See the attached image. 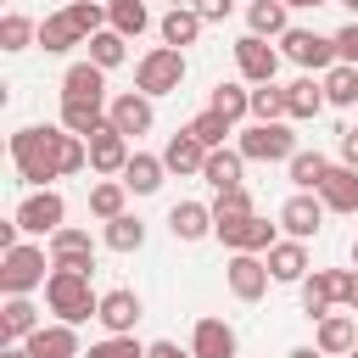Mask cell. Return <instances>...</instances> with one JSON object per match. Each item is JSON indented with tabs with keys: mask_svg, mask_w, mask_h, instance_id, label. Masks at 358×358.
<instances>
[{
	"mask_svg": "<svg viewBox=\"0 0 358 358\" xmlns=\"http://www.w3.org/2000/svg\"><path fill=\"white\" fill-rule=\"evenodd\" d=\"M11 162L34 190H45L50 179H62V129H50V123L17 129L11 134Z\"/></svg>",
	"mask_w": 358,
	"mask_h": 358,
	"instance_id": "obj_1",
	"label": "cell"
},
{
	"mask_svg": "<svg viewBox=\"0 0 358 358\" xmlns=\"http://www.w3.org/2000/svg\"><path fill=\"white\" fill-rule=\"evenodd\" d=\"M45 308H50L62 324H84V319L101 313V296H95V285H90L84 268H50V280H45Z\"/></svg>",
	"mask_w": 358,
	"mask_h": 358,
	"instance_id": "obj_2",
	"label": "cell"
},
{
	"mask_svg": "<svg viewBox=\"0 0 358 358\" xmlns=\"http://www.w3.org/2000/svg\"><path fill=\"white\" fill-rule=\"evenodd\" d=\"M50 280V246H34V241H17L0 252V291L6 296H28Z\"/></svg>",
	"mask_w": 358,
	"mask_h": 358,
	"instance_id": "obj_3",
	"label": "cell"
},
{
	"mask_svg": "<svg viewBox=\"0 0 358 358\" xmlns=\"http://www.w3.org/2000/svg\"><path fill=\"white\" fill-rule=\"evenodd\" d=\"M179 84H185V50L151 45V50L134 62V90H145L151 101H157V95H179Z\"/></svg>",
	"mask_w": 358,
	"mask_h": 358,
	"instance_id": "obj_4",
	"label": "cell"
},
{
	"mask_svg": "<svg viewBox=\"0 0 358 358\" xmlns=\"http://www.w3.org/2000/svg\"><path fill=\"white\" fill-rule=\"evenodd\" d=\"M280 56L296 62L302 73H324V67L341 62L336 56V34H313V28H285L280 34Z\"/></svg>",
	"mask_w": 358,
	"mask_h": 358,
	"instance_id": "obj_5",
	"label": "cell"
},
{
	"mask_svg": "<svg viewBox=\"0 0 358 358\" xmlns=\"http://www.w3.org/2000/svg\"><path fill=\"white\" fill-rule=\"evenodd\" d=\"M224 285H229L235 302H263L268 285H274L268 257H263V252H229V263H224Z\"/></svg>",
	"mask_w": 358,
	"mask_h": 358,
	"instance_id": "obj_6",
	"label": "cell"
},
{
	"mask_svg": "<svg viewBox=\"0 0 358 358\" xmlns=\"http://www.w3.org/2000/svg\"><path fill=\"white\" fill-rule=\"evenodd\" d=\"M235 145H241L246 162H291L296 157V134L285 123H246Z\"/></svg>",
	"mask_w": 358,
	"mask_h": 358,
	"instance_id": "obj_7",
	"label": "cell"
},
{
	"mask_svg": "<svg viewBox=\"0 0 358 358\" xmlns=\"http://www.w3.org/2000/svg\"><path fill=\"white\" fill-rule=\"evenodd\" d=\"M11 218L22 224V235H56V229L67 224V201H62V190L45 185V190H28Z\"/></svg>",
	"mask_w": 358,
	"mask_h": 358,
	"instance_id": "obj_8",
	"label": "cell"
},
{
	"mask_svg": "<svg viewBox=\"0 0 358 358\" xmlns=\"http://www.w3.org/2000/svg\"><path fill=\"white\" fill-rule=\"evenodd\" d=\"M213 235L229 246V252H268L280 235L263 213H241V218H213Z\"/></svg>",
	"mask_w": 358,
	"mask_h": 358,
	"instance_id": "obj_9",
	"label": "cell"
},
{
	"mask_svg": "<svg viewBox=\"0 0 358 358\" xmlns=\"http://www.w3.org/2000/svg\"><path fill=\"white\" fill-rule=\"evenodd\" d=\"M106 123H112L117 134L140 140V134H151L157 106H151V95H145V90H123V95H112V101H106Z\"/></svg>",
	"mask_w": 358,
	"mask_h": 358,
	"instance_id": "obj_10",
	"label": "cell"
},
{
	"mask_svg": "<svg viewBox=\"0 0 358 358\" xmlns=\"http://www.w3.org/2000/svg\"><path fill=\"white\" fill-rule=\"evenodd\" d=\"M235 67H241L246 84H274V73H280V45H268L263 34H241V39H235Z\"/></svg>",
	"mask_w": 358,
	"mask_h": 358,
	"instance_id": "obj_11",
	"label": "cell"
},
{
	"mask_svg": "<svg viewBox=\"0 0 358 358\" xmlns=\"http://www.w3.org/2000/svg\"><path fill=\"white\" fill-rule=\"evenodd\" d=\"M324 201H319V190H291L285 196V207H280V229L285 235H296V241H313L319 229H324Z\"/></svg>",
	"mask_w": 358,
	"mask_h": 358,
	"instance_id": "obj_12",
	"label": "cell"
},
{
	"mask_svg": "<svg viewBox=\"0 0 358 358\" xmlns=\"http://www.w3.org/2000/svg\"><path fill=\"white\" fill-rule=\"evenodd\" d=\"M45 246H50V268H84V274H95V241H90V229L62 224L56 235H45Z\"/></svg>",
	"mask_w": 358,
	"mask_h": 358,
	"instance_id": "obj_13",
	"label": "cell"
},
{
	"mask_svg": "<svg viewBox=\"0 0 358 358\" xmlns=\"http://www.w3.org/2000/svg\"><path fill=\"white\" fill-rule=\"evenodd\" d=\"M140 313H145V302H140V291H129V285H117V291H101V330L106 336H134V324H140Z\"/></svg>",
	"mask_w": 358,
	"mask_h": 358,
	"instance_id": "obj_14",
	"label": "cell"
},
{
	"mask_svg": "<svg viewBox=\"0 0 358 358\" xmlns=\"http://www.w3.org/2000/svg\"><path fill=\"white\" fill-rule=\"evenodd\" d=\"M129 157H134V151H129V134H117L112 123L90 134V168H95L101 179H117V173L129 168Z\"/></svg>",
	"mask_w": 358,
	"mask_h": 358,
	"instance_id": "obj_15",
	"label": "cell"
},
{
	"mask_svg": "<svg viewBox=\"0 0 358 358\" xmlns=\"http://www.w3.org/2000/svg\"><path fill=\"white\" fill-rule=\"evenodd\" d=\"M313 347L324 352V358H341V352H352L358 347V313H324V319H313Z\"/></svg>",
	"mask_w": 358,
	"mask_h": 358,
	"instance_id": "obj_16",
	"label": "cell"
},
{
	"mask_svg": "<svg viewBox=\"0 0 358 358\" xmlns=\"http://www.w3.org/2000/svg\"><path fill=\"white\" fill-rule=\"evenodd\" d=\"M62 101H95V106H106V101H112V95H106V67H95L90 56L73 62V67L62 73Z\"/></svg>",
	"mask_w": 358,
	"mask_h": 358,
	"instance_id": "obj_17",
	"label": "cell"
},
{
	"mask_svg": "<svg viewBox=\"0 0 358 358\" xmlns=\"http://www.w3.org/2000/svg\"><path fill=\"white\" fill-rule=\"evenodd\" d=\"M263 257H268V274H274V285H302V280H308V241L285 235V241H274Z\"/></svg>",
	"mask_w": 358,
	"mask_h": 358,
	"instance_id": "obj_18",
	"label": "cell"
},
{
	"mask_svg": "<svg viewBox=\"0 0 358 358\" xmlns=\"http://www.w3.org/2000/svg\"><path fill=\"white\" fill-rule=\"evenodd\" d=\"M235 324L229 319H213V313H201L196 319V330H190V352L196 358H235Z\"/></svg>",
	"mask_w": 358,
	"mask_h": 358,
	"instance_id": "obj_19",
	"label": "cell"
},
{
	"mask_svg": "<svg viewBox=\"0 0 358 358\" xmlns=\"http://www.w3.org/2000/svg\"><path fill=\"white\" fill-rule=\"evenodd\" d=\"M324 106H330V101H324L319 73H302V78H291V84H285V117H291V123H313Z\"/></svg>",
	"mask_w": 358,
	"mask_h": 358,
	"instance_id": "obj_20",
	"label": "cell"
},
{
	"mask_svg": "<svg viewBox=\"0 0 358 358\" xmlns=\"http://www.w3.org/2000/svg\"><path fill=\"white\" fill-rule=\"evenodd\" d=\"M34 358H84V347H78V324H39L28 341H22Z\"/></svg>",
	"mask_w": 358,
	"mask_h": 358,
	"instance_id": "obj_21",
	"label": "cell"
},
{
	"mask_svg": "<svg viewBox=\"0 0 358 358\" xmlns=\"http://www.w3.org/2000/svg\"><path fill=\"white\" fill-rule=\"evenodd\" d=\"M168 235L185 241V246H190V241H207V235H213V207H207V201H173V207H168Z\"/></svg>",
	"mask_w": 358,
	"mask_h": 358,
	"instance_id": "obj_22",
	"label": "cell"
},
{
	"mask_svg": "<svg viewBox=\"0 0 358 358\" xmlns=\"http://www.w3.org/2000/svg\"><path fill=\"white\" fill-rule=\"evenodd\" d=\"M319 201H324L330 213H358V168L330 162V173H324V185H319Z\"/></svg>",
	"mask_w": 358,
	"mask_h": 358,
	"instance_id": "obj_23",
	"label": "cell"
},
{
	"mask_svg": "<svg viewBox=\"0 0 358 358\" xmlns=\"http://www.w3.org/2000/svg\"><path fill=\"white\" fill-rule=\"evenodd\" d=\"M201 28H207V17H201L196 6H168V17L157 22V34H162V45H173V50H185V45H196V39H201Z\"/></svg>",
	"mask_w": 358,
	"mask_h": 358,
	"instance_id": "obj_24",
	"label": "cell"
},
{
	"mask_svg": "<svg viewBox=\"0 0 358 358\" xmlns=\"http://www.w3.org/2000/svg\"><path fill=\"white\" fill-rule=\"evenodd\" d=\"M241 173H246L241 145H218V151H207V162H201V179H207L213 190H235V185H246Z\"/></svg>",
	"mask_w": 358,
	"mask_h": 358,
	"instance_id": "obj_25",
	"label": "cell"
},
{
	"mask_svg": "<svg viewBox=\"0 0 358 358\" xmlns=\"http://www.w3.org/2000/svg\"><path fill=\"white\" fill-rule=\"evenodd\" d=\"M117 179H123L134 196H157V190H162V179H168V162H162V157H151V151H134V157H129V168H123Z\"/></svg>",
	"mask_w": 358,
	"mask_h": 358,
	"instance_id": "obj_26",
	"label": "cell"
},
{
	"mask_svg": "<svg viewBox=\"0 0 358 358\" xmlns=\"http://www.w3.org/2000/svg\"><path fill=\"white\" fill-rule=\"evenodd\" d=\"M73 45H84V34H78V22H73L67 6H62V11H50V17L39 22V50H45V56H67Z\"/></svg>",
	"mask_w": 358,
	"mask_h": 358,
	"instance_id": "obj_27",
	"label": "cell"
},
{
	"mask_svg": "<svg viewBox=\"0 0 358 358\" xmlns=\"http://www.w3.org/2000/svg\"><path fill=\"white\" fill-rule=\"evenodd\" d=\"M39 324L45 319H39V308L28 296H6V308H0V341H28Z\"/></svg>",
	"mask_w": 358,
	"mask_h": 358,
	"instance_id": "obj_28",
	"label": "cell"
},
{
	"mask_svg": "<svg viewBox=\"0 0 358 358\" xmlns=\"http://www.w3.org/2000/svg\"><path fill=\"white\" fill-rule=\"evenodd\" d=\"M162 162H168V173H201V162H207V145H201L190 129H179V134L162 145Z\"/></svg>",
	"mask_w": 358,
	"mask_h": 358,
	"instance_id": "obj_29",
	"label": "cell"
},
{
	"mask_svg": "<svg viewBox=\"0 0 358 358\" xmlns=\"http://www.w3.org/2000/svg\"><path fill=\"white\" fill-rule=\"evenodd\" d=\"M129 196H134V190H129L123 179H95V185H90V213L106 224V218L129 213Z\"/></svg>",
	"mask_w": 358,
	"mask_h": 358,
	"instance_id": "obj_30",
	"label": "cell"
},
{
	"mask_svg": "<svg viewBox=\"0 0 358 358\" xmlns=\"http://www.w3.org/2000/svg\"><path fill=\"white\" fill-rule=\"evenodd\" d=\"M285 11H291L285 0H252V6H246V34H263V39H280V34L291 28V22H285Z\"/></svg>",
	"mask_w": 358,
	"mask_h": 358,
	"instance_id": "obj_31",
	"label": "cell"
},
{
	"mask_svg": "<svg viewBox=\"0 0 358 358\" xmlns=\"http://www.w3.org/2000/svg\"><path fill=\"white\" fill-rule=\"evenodd\" d=\"M106 28H117L123 39H140V34L151 28L145 0H106Z\"/></svg>",
	"mask_w": 358,
	"mask_h": 358,
	"instance_id": "obj_32",
	"label": "cell"
},
{
	"mask_svg": "<svg viewBox=\"0 0 358 358\" xmlns=\"http://www.w3.org/2000/svg\"><path fill=\"white\" fill-rule=\"evenodd\" d=\"M319 84H324V101H330V106H358V67H352V62L324 67Z\"/></svg>",
	"mask_w": 358,
	"mask_h": 358,
	"instance_id": "obj_33",
	"label": "cell"
},
{
	"mask_svg": "<svg viewBox=\"0 0 358 358\" xmlns=\"http://www.w3.org/2000/svg\"><path fill=\"white\" fill-rule=\"evenodd\" d=\"M84 45H90V62H95V67H106V73L129 62V39H123L117 28H101V34H90Z\"/></svg>",
	"mask_w": 358,
	"mask_h": 358,
	"instance_id": "obj_34",
	"label": "cell"
},
{
	"mask_svg": "<svg viewBox=\"0 0 358 358\" xmlns=\"http://www.w3.org/2000/svg\"><path fill=\"white\" fill-rule=\"evenodd\" d=\"M101 241H106L112 252H140V246H145V224H140L134 213H117V218H106Z\"/></svg>",
	"mask_w": 358,
	"mask_h": 358,
	"instance_id": "obj_35",
	"label": "cell"
},
{
	"mask_svg": "<svg viewBox=\"0 0 358 358\" xmlns=\"http://www.w3.org/2000/svg\"><path fill=\"white\" fill-rule=\"evenodd\" d=\"M213 112H224L229 123H241V117H252V90H246V78L241 84H213V101H207Z\"/></svg>",
	"mask_w": 358,
	"mask_h": 358,
	"instance_id": "obj_36",
	"label": "cell"
},
{
	"mask_svg": "<svg viewBox=\"0 0 358 358\" xmlns=\"http://www.w3.org/2000/svg\"><path fill=\"white\" fill-rule=\"evenodd\" d=\"M62 129H73V134H95V129H106V106H95V101H62Z\"/></svg>",
	"mask_w": 358,
	"mask_h": 358,
	"instance_id": "obj_37",
	"label": "cell"
},
{
	"mask_svg": "<svg viewBox=\"0 0 358 358\" xmlns=\"http://www.w3.org/2000/svg\"><path fill=\"white\" fill-rule=\"evenodd\" d=\"M285 168H291V185H296V190H319L324 173H330V157H324V151H296Z\"/></svg>",
	"mask_w": 358,
	"mask_h": 358,
	"instance_id": "obj_38",
	"label": "cell"
},
{
	"mask_svg": "<svg viewBox=\"0 0 358 358\" xmlns=\"http://www.w3.org/2000/svg\"><path fill=\"white\" fill-rule=\"evenodd\" d=\"M28 45H39V22L22 11H6L0 17V50H28Z\"/></svg>",
	"mask_w": 358,
	"mask_h": 358,
	"instance_id": "obj_39",
	"label": "cell"
},
{
	"mask_svg": "<svg viewBox=\"0 0 358 358\" xmlns=\"http://www.w3.org/2000/svg\"><path fill=\"white\" fill-rule=\"evenodd\" d=\"M252 123H291L280 84H252Z\"/></svg>",
	"mask_w": 358,
	"mask_h": 358,
	"instance_id": "obj_40",
	"label": "cell"
},
{
	"mask_svg": "<svg viewBox=\"0 0 358 358\" xmlns=\"http://www.w3.org/2000/svg\"><path fill=\"white\" fill-rule=\"evenodd\" d=\"M185 129H190V134H196V140H201L207 151H218V145H224V140L235 134V123H229L224 112H213V106H207V112H196V117H190Z\"/></svg>",
	"mask_w": 358,
	"mask_h": 358,
	"instance_id": "obj_41",
	"label": "cell"
},
{
	"mask_svg": "<svg viewBox=\"0 0 358 358\" xmlns=\"http://www.w3.org/2000/svg\"><path fill=\"white\" fill-rule=\"evenodd\" d=\"M241 213H257L246 185H235V190H213V218H241Z\"/></svg>",
	"mask_w": 358,
	"mask_h": 358,
	"instance_id": "obj_42",
	"label": "cell"
},
{
	"mask_svg": "<svg viewBox=\"0 0 358 358\" xmlns=\"http://www.w3.org/2000/svg\"><path fill=\"white\" fill-rule=\"evenodd\" d=\"M67 17L78 22V34H84V39L106 28V6H101V0H67Z\"/></svg>",
	"mask_w": 358,
	"mask_h": 358,
	"instance_id": "obj_43",
	"label": "cell"
},
{
	"mask_svg": "<svg viewBox=\"0 0 358 358\" xmlns=\"http://www.w3.org/2000/svg\"><path fill=\"white\" fill-rule=\"evenodd\" d=\"M84 358H145V347H140L134 336H101Z\"/></svg>",
	"mask_w": 358,
	"mask_h": 358,
	"instance_id": "obj_44",
	"label": "cell"
},
{
	"mask_svg": "<svg viewBox=\"0 0 358 358\" xmlns=\"http://www.w3.org/2000/svg\"><path fill=\"white\" fill-rule=\"evenodd\" d=\"M336 56H341V62H352V67H358V17H352V22H341V28H336Z\"/></svg>",
	"mask_w": 358,
	"mask_h": 358,
	"instance_id": "obj_45",
	"label": "cell"
},
{
	"mask_svg": "<svg viewBox=\"0 0 358 358\" xmlns=\"http://www.w3.org/2000/svg\"><path fill=\"white\" fill-rule=\"evenodd\" d=\"M336 162H347V168H358V123L336 134Z\"/></svg>",
	"mask_w": 358,
	"mask_h": 358,
	"instance_id": "obj_46",
	"label": "cell"
},
{
	"mask_svg": "<svg viewBox=\"0 0 358 358\" xmlns=\"http://www.w3.org/2000/svg\"><path fill=\"white\" fill-rule=\"evenodd\" d=\"M190 6H196V11L207 17V22H224V17L235 11V0H190Z\"/></svg>",
	"mask_w": 358,
	"mask_h": 358,
	"instance_id": "obj_47",
	"label": "cell"
},
{
	"mask_svg": "<svg viewBox=\"0 0 358 358\" xmlns=\"http://www.w3.org/2000/svg\"><path fill=\"white\" fill-rule=\"evenodd\" d=\"M145 358H196L190 347H179V341H151L145 347Z\"/></svg>",
	"mask_w": 358,
	"mask_h": 358,
	"instance_id": "obj_48",
	"label": "cell"
},
{
	"mask_svg": "<svg viewBox=\"0 0 358 358\" xmlns=\"http://www.w3.org/2000/svg\"><path fill=\"white\" fill-rule=\"evenodd\" d=\"M0 358H34V352H28L22 341H6V347H0Z\"/></svg>",
	"mask_w": 358,
	"mask_h": 358,
	"instance_id": "obj_49",
	"label": "cell"
},
{
	"mask_svg": "<svg viewBox=\"0 0 358 358\" xmlns=\"http://www.w3.org/2000/svg\"><path fill=\"white\" fill-rule=\"evenodd\" d=\"M285 358H324V352H319V347H291Z\"/></svg>",
	"mask_w": 358,
	"mask_h": 358,
	"instance_id": "obj_50",
	"label": "cell"
},
{
	"mask_svg": "<svg viewBox=\"0 0 358 358\" xmlns=\"http://www.w3.org/2000/svg\"><path fill=\"white\" fill-rule=\"evenodd\" d=\"M291 11H313V6H330V0H285Z\"/></svg>",
	"mask_w": 358,
	"mask_h": 358,
	"instance_id": "obj_51",
	"label": "cell"
},
{
	"mask_svg": "<svg viewBox=\"0 0 358 358\" xmlns=\"http://www.w3.org/2000/svg\"><path fill=\"white\" fill-rule=\"evenodd\" d=\"M352 268H358V235H352Z\"/></svg>",
	"mask_w": 358,
	"mask_h": 358,
	"instance_id": "obj_52",
	"label": "cell"
},
{
	"mask_svg": "<svg viewBox=\"0 0 358 358\" xmlns=\"http://www.w3.org/2000/svg\"><path fill=\"white\" fill-rule=\"evenodd\" d=\"M341 6H347V11H352V17H358V0H341Z\"/></svg>",
	"mask_w": 358,
	"mask_h": 358,
	"instance_id": "obj_53",
	"label": "cell"
},
{
	"mask_svg": "<svg viewBox=\"0 0 358 358\" xmlns=\"http://www.w3.org/2000/svg\"><path fill=\"white\" fill-rule=\"evenodd\" d=\"M168 6H190V0H168Z\"/></svg>",
	"mask_w": 358,
	"mask_h": 358,
	"instance_id": "obj_54",
	"label": "cell"
},
{
	"mask_svg": "<svg viewBox=\"0 0 358 358\" xmlns=\"http://www.w3.org/2000/svg\"><path fill=\"white\" fill-rule=\"evenodd\" d=\"M347 358H358V347H352V352H347Z\"/></svg>",
	"mask_w": 358,
	"mask_h": 358,
	"instance_id": "obj_55",
	"label": "cell"
},
{
	"mask_svg": "<svg viewBox=\"0 0 358 358\" xmlns=\"http://www.w3.org/2000/svg\"><path fill=\"white\" fill-rule=\"evenodd\" d=\"M101 6H106V0H101Z\"/></svg>",
	"mask_w": 358,
	"mask_h": 358,
	"instance_id": "obj_56",
	"label": "cell"
},
{
	"mask_svg": "<svg viewBox=\"0 0 358 358\" xmlns=\"http://www.w3.org/2000/svg\"><path fill=\"white\" fill-rule=\"evenodd\" d=\"M352 313H358V308H352Z\"/></svg>",
	"mask_w": 358,
	"mask_h": 358,
	"instance_id": "obj_57",
	"label": "cell"
}]
</instances>
